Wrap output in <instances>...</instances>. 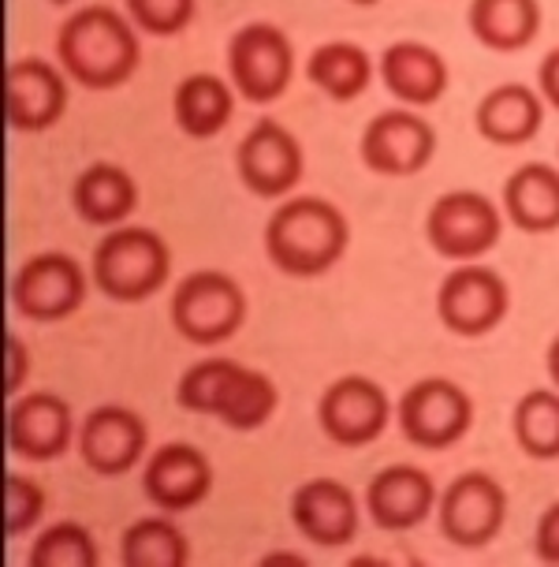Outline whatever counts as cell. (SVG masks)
Returning a JSON list of instances; mask_svg holds the SVG:
<instances>
[{
  "label": "cell",
  "mask_w": 559,
  "mask_h": 567,
  "mask_svg": "<svg viewBox=\"0 0 559 567\" xmlns=\"http://www.w3.org/2000/svg\"><path fill=\"white\" fill-rule=\"evenodd\" d=\"M56 60L86 90H116L138 71L142 45L135 23L108 4L79 8L56 34Z\"/></svg>",
  "instance_id": "6da1fadb"
},
{
  "label": "cell",
  "mask_w": 559,
  "mask_h": 567,
  "mask_svg": "<svg viewBox=\"0 0 559 567\" xmlns=\"http://www.w3.org/2000/svg\"><path fill=\"white\" fill-rule=\"evenodd\" d=\"M351 225L318 195L288 198L266 225V255L283 277H321L348 255Z\"/></svg>",
  "instance_id": "7a4b0ae2"
},
{
  "label": "cell",
  "mask_w": 559,
  "mask_h": 567,
  "mask_svg": "<svg viewBox=\"0 0 559 567\" xmlns=\"http://www.w3.org/2000/svg\"><path fill=\"white\" fill-rule=\"evenodd\" d=\"M176 400L183 411L209 414L228 430H261L280 408V392L261 370L239 367L231 359H201L179 378Z\"/></svg>",
  "instance_id": "3957f363"
},
{
  "label": "cell",
  "mask_w": 559,
  "mask_h": 567,
  "mask_svg": "<svg viewBox=\"0 0 559 567\" xmlns=\"http://www.w3.org/2000/svg\"><path fill=\"white\" fill-rule=\"evenodd\" d=\"M172 272V250L154 228L120 225L94 250L90 280L105 299L142 302L165 288Z\"/></svg>",
  "instance_id": "277c9868"
},
{
  "label": "cell",
  "mask_w": 559,
  "mask_h": 567,
  "mask_svg": "<svg viewBox=\"0 0 559 567\" xmlns=\"http://www.w3.org/2000/svg\"><path fill=\"white\" fill-rule=\"evenodd\" d=\"M172 326L183 340L213 348L231 340L247 321V291L224 269H195L172 291Z\"/></svg>",
  "instance_id": "5b68a950"
},
{
  "label": "cell",
  "mask_w": 559,
  "mask_h": 567,
  "mask_svg": "<svg viewBox=\"0 0 559 567\" xmlns=\"http://www.w3.org/2000/svg\"><path fill=\"white\" fill-rule=\"evenodd\" d=\"M504 209L489 195L470 187L447 190L425 213V239L447 261H477L500 243Z\"/></svg>",
  "instance_id": "8992f818"
},
{
  "label": "cell",
  "mask_w": 559,
  "mask_h": 567,
  "mask_svg": "<svg viewBox=\"0 0 559 567\" xmlns=\"http://www.w3.org/2000/svg\"><path fill=\"white\" fill-rule=\"evenodd\" d=\"M507 313H511V288L482 261H459L436 288V318L455 337H489L504 326Z\"/></svg>",
  "instance_id": "52a82bcc"
},
{
  "label": "cell",
  "mask_w": 559,
  "mask_h": 567,
  "mask_svg": "<svg viewBox=\"0 0 559 567\" xmlns=\"http://www.w3.org/2000/svg\"><path fill=\"white\" fill-rule=\"evenodd\" d=\"M400 433L418 449L441 452L459 444L474 425V400L463 384L447 378H422L395 403Z\"/></svg>",
  "instance_id": "ba28073f"
},
{
  "label": "cell",
  "mask_w": 559,
  "mask_h": 567,
  "mask_svg": "<svg viewBox=\"0 0 559 567\" xmlns=\"http://www.w3.org/2000/svg\"><path fill=\"white\" fill-rule=\"evenodd\" d=\"M231 86L250 105H269L288 94L294 79V45L277 23H247L228 42Z\"/></svg>",
  "instance_id": "9c48e42d"
},
{
  "label": "cell",
  "mask_w": 559,
  "mask_h": 567,
  "mask_svg": "<svg viewBox=\"0 0 559 567\" xmlns=\"http://www.w3.org/2000/svg\"><path fill=\"white\" fill-rule=\"evenodd\" d=\"M90 277L64 250H42L27 258L12 277V302L30 321H64L86 302Z\"/></svg>",
  "instance_id": "30bf717a"
},
{
  "label": "cell",
  "mask_w": 559,
  "mask_h": 567,
  "mask_svg": "<svg viewBox=\"0 0 559 567\" xmlns=\"http://www.w3.org/2000/svg\"><path fill=\"white\" fill-rule=\"evenodd\" d=\"M436 519H441L444 538L452 545L482 549V545L496 542V534L507 523V489L493 474L466 471L441 493Z\"/></svg>",
  "instance_id": "8fae6325"
},
{
  "label": "cell",
  "mask_w": 559,
  "mask_h": 567,
  "mask_svg": "<svg viewBox=\"0 0 559 567\" xmlns=\"http://www.w3.org/2000/svg\"><path fill=\"white\" fill-rule=\"evenodd\" d=\"M362 165L389 179H411L429 168L436 154V131L414 109H389L365 124L359 142Z\"/></svg>",
  "instance_id": "7c38bea8"
},
{
  "label": "cell",
  "mask_w": 559,
  "mask_h": 567,
  "mask_svg": "<svg viewBox=\"0 0 559 567\" xmlns=\"http://www.w3.org/2000/svg\"><path fill=\"white\" fill-rule=\"evenodd\" d=\"M321 433L340 449H362L373 444L392 422V400L377 381L348 373L332 381L318 400Z\"/></svg>",
  "instance_id": "4fadbf2b"
},
{
  "label": "cell",
  "mask_w": 559,
  "mask_h": 567,
  "mask_svg": "<svg viewBox=\"0 0 559 567\" xmlns=\"http://www.w3.org/2000/svg\"><path fill=\"white\" fill-rule=\"evenodd\" d=\"M236 172L250 195L283 198L307 172V157L288 127L277 120H258L236 150Z\"/></svg>",
  "instance_id": "5bb4252c"
},
{
  "label": "cell",
  "mask_w": 559,
  "mask_h": 567,
  "mask_svg": "<svg viewBox=\"0 0 559 567\" xmlns=\"http://www.w3.org/2000/svg\"><path fill=\"white\" fill-rule=\"evenodd\" d=\"M291 523L321 549H343L359 538V496L335 478H310L291 493Z\"/></svg>",
  "instance_id": "9a60e30c"
},
{
  "label": "cell",
  "mask_w": 559,
  "mask_h": 567,
  "mask_svg": "<svg viewBox=\"0 0 559 567\" xmlns=\"http://www.w3.org/2000/svg\"><path fill=\"white\" fill-rule=\"evenodd\" d=\"M146 422L131 408L105 403V408L90 411L83 430H79V455L83 463L101 478H120L146 455Z\"/></svg>",
  "instance_id": "2e32d148"
},
{
  "label": "cell",
  "mask_w": 559,
  "mask_h": 567,
  "mask_svg": "<svg viewBox=\"0 0 559 567\" xmlns=\"http://www.w3.org/2000/svg\"><path fill=\"white\" fill-rule=\"evenodd\" d=\"M68 71L42 56L8 64V120L15 131H49L68 113Z\"/></svg>",
  "instance_id": "e0dca14e"
},
{
  "label": "cell",
  "mask_w": 559,
  "mask_h": 567,
  "mask_svg": "<svg viewBox=\"0 0 559 567\" xmlns=\"http://www.w3.org/2000/svg\"><path fill=\"white\" fill-rule=\"evenodd\" d=\"M436 501H441V493H436L429 471L411 467V463L384 467L365 485V512L389 534L422 526L436 512Z\"/></svg>",
  "instance_id": "ac0fdd59"
},
{
  "label": "cell",
  "mask_w": 559,
  "mask_h": 567,
  "mask_svg": "<svg viewBox=\"0 0 559 567\" xmlns=\"http://www.w3.org/2000/svg\"><path fill=\"white\" fill-rule=\"evenodd\" d=\"M142 493L168 515L190 512L213 493V463L195 444H161L142 471Z\"/></svg>",
  "instance_id": "d6986e66"
},
{
  "label": "cell",
  "mask_w": 559,
  "mask_h": 567,
  "mask_svg": "<svg viewBox=\"0 0 559 567\" xmlns=\"http://www.w3.org/2000/svg\"><path fill=\"white\" fill-rule=\"evenodd\" d=\"M71 437H75V414L56 392H27L8 411V444L23 460H56L71 449Z\"/></svg>",
  "instance_id": "ffe728a7"
},
{
  "label": "cell",
  "mask_w": 559,
  "mask_h": 567,
  "mask_svg": "<svg viewBox=\"0 0 559 567\" xmlns=\"http://www.w3.org/2000/svg\"><path fill=\"white\" fill-rule=\"evenodd\" d=\"M381 83L392 90V97H400L406 109H425L436 105L444 97L447 83H452V71L447 60L436 53L433 45L403 38L392 42L377 60Z\"/></svg>",
  "instance_id": "44dd1931"
},
{
  "label": "cell",
  "mask_w": 559,
  "mask_h": 567,
  "mask_svg": "<svg viewBox=\"0 0 559 567\" xmlns=\"http://www.w3.org/2000/svg\"><path fill=\"white\" fill-rule=\"evenodd\" d=\"M545 124V97L541 90L522 86V83H504L493 86L489 94L477 101V113H474V127L477 135L493 146H526L541 135Z\"/></svg>",
  "instance_id": "7402d4cb"
},
{
  "label": "cell",
  "mask_w": 559,
  "mask_h": 567,
  "mask_svg": "<svg viewBox=\"0 0 559 567\" xmlns=\"http://www.w3.org/2000/svg\"><path fill=\"white\" fill-rule=\"evenodd\" d=\"M500 209L526 236L559 231V168L545 165V161L518 165L504 184Z\"/></svg>",
  "instance_id": "603a6c76"
},
{
  "label": "cell",
  "mask_w": 559,
  "mask_h": 567,
  "mask_svg": "<svg viewBox=\"0 0 559 567\" xmlns=\"http://www.w3.org/2000/svg\"><path fill=\"white\" fill-rule=\"evenodd\" d=\"M71 206L86 225L120 228L138 206V184L131 179L127 168L112 165V161H94L75 176Z\"/></svg>",
  "instance_id": "cb8c5ba5"
},
{
  "label": "cell",
  "mask_w": 559,
  "mask_h": 567,
  "mask_svg": "<svg viewBox=\"0 0 559 567\" xmlns=\"http://www.w3.org/2000/svg\"><path fill=\"white\" fill-rule=\"evenodd\" d=\"M470 34L493 53H522L541 34V0H470Z\"/></svg>",
  "instance_id": "d4e9b609"
},
{
  "label": "cell",
  "mask_w": 559,
  "mask_h": 567,
  "mask_svg": "<svg viewBox=\"0 0 559 567\" xmlns=\"http://www.w3.org/2000/svg\"><path fill=\"white\" fill-rule=\"evenodd\" d=\"M236 113V86H228L213 71H195L172 94V116L176 127L190 138H213L228 127Z\"/></svg>",
  "instance_id": "484cf974"
},
{
  "label": "cell",
  "mask_w": 559,
  "mask_h": 567,
  "mask_svg": "<svg viewBox=\"0 0 559 567\" xmlns=\"http://www.w3.org/2000/svg\"><path fill=\"white\" fill-rule=\"evenodd\" d=\"M307 79L324 97L354 101L373 83V56L354 42H324L307 56Z\"/></svg>",
  "instance_id": "4316f807"
},
{
  "label": "cell",
  "mask_w": 559,
  "mask_h": 567,
  "mask_svg": "<svg viewBox=\"0 0 559 567\" xmlns=\"http://www.w3.org/2000/svg\"><path fill=\"white\" fill-rule=\"evenodd\" d=\"M120 560L127 567H183L190 560L187 534L168 515H146L124 530Z\"/></svg>",
  "instance_id": "83f0119b"
},
{
  "label": "cell",
  "mask_w": 559,
  "mask_h": 567,
  "mask_svg": "<svg viewBox=\"0 0 559 567\" xmlns=\"http://www.w3.org/2000/svg\"><path fill=\"white\" fill-rule=\"evenodd\" d=\"M515 444L530 460H559V389L522 392L511 411Z\"/></svg>",
  "instance_id": "f1b7e54d"
},
{
  "label": "cell",
  "mask_w": 559,
  "mask_h": 567,
  "mask_svg": "<svg viewBox=\"0 0 559 567\" xmlns=\"http://www.w3.org/2000/svg\"><path fill=\"white\" fill-rule=\"evenodd\" d=\"M101 553L83 523L64 519L45 526L30 549V567H97Z\"/></svg>",
  "instance_id": "f546056e"
},
{
  "label": "cell",
  "mask_w": 559,
  "mask_h": 567,
  "mask_svg": "<svg viewBox=\"0 0 559 567\" xmlns=\"http://www.w3.org/2000/svg\"><path fill=\"white\" fill-rule=\"evenodd\" d=\"M124 8L131 23L154 38L179 34L195 19V0H124Z\"/></svg>",
  "instance_id": "4dcf8cb0"
},
{
  "label": "cell",
  "mask_w": 559,
  "mask_h": 567,
  "mask_svg": "<svg viewBox=\"0 0 559 567\" xmlns=\"http://www.w3.org/2000/svg\"><path fill=\"white\" fill-rule=\"evenodd\" d=\"M45 515V489L27 474H8V508L4 526L8 538H23L27 530H34Z\"/></svg>",
  "instance_id": "1f68e13d"
},
{
  "label": "cell",
  "mask_w": 559,
  "mask_h": 567,
  "mask_svg": "<svg viewBox=\"0 0 559 567\" xmlns=\"http://www.w3.org/2000/svg\"><path fill=\"white\" fill-rule=\"evenodd\" d=\"M534 553L541 556V564H559V501L548 504L541 519H537Z\"/></svg>",
  "instance_id": "d6a6232c"
},
{
  "label": "cell",
  "mask_w": 559,
  "mask_h": 567,
  "mask_svg": "<svg viewBox=\"0 0 559 567\" xmlns=\"http://www.w3.org/2000/svg\"><path fill=\"white\" fill-rule=\"evenodd\" d=\"M537 90H541L545 105H552L559 113V45L548 49L541 68H537Z\"/></svg>",
  "instance_id": "836d02e7"
},
{
  "label": "cell",
  "mask_w": 559,
  "mask_h": 567,
  "mask_svg": "<svg viewBox=\"0 0 559 567\" xmlns=\"http://www.w3.org/2000/svg\"><path fill=\"white\" fill-rule=\"evenodd\" d=\"M8 354H12V378H8V392H19L23 389V378H27V343L15 337H8Z\"/></svg>",
  "instance_id": "e575fe53"
},
{
  "label": "cell",
  "mask_w": 559,
  "mask_h": 567,
  "mask_svg": "<svg viewBox=\"0 0 559 567\" xmlns=\"http://www.w3.org/2000/svg\"><path fill=\"white\" fill-rule=\"evenodd\" d=\"M545 367H548V381L559 389V332L552 337V343H548V354H545Z\"/></svg>",
  "instance_id": "d590c367"
},
{
  "label": "cell",
  "mask_w": 559,
  "mask_h": 567,
  "mask_svg": "<svg viewBox=\"0 0 559 567\" xmlns=\"http://www.w3.org/2000/svg\"><path fill=\"white\" fill-rule=\"evenodd\" d=\"M351 4H362V8H370V4H377V0H351Z\"/></svg>",
  "instance_id": "8d00e7d4"
},
{
  "label": "cell",
  "mask_w": 559,
  "mask_h": 567,
  "mask_svg": "<svg viewBox=\"0 0 559 567\" xmlns=\"http://www.w3.org/2000/svg\"><path fill=\"white\" fill-rule=\"evenodd\" d=\"M49 4H71V0H49Z\"/></svg>",
  "instance_id": "74e56055"
}]
</instances>
